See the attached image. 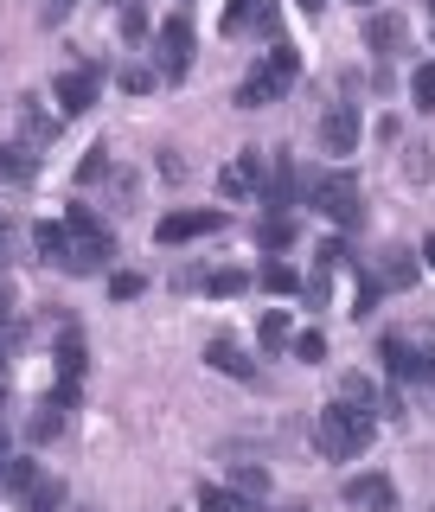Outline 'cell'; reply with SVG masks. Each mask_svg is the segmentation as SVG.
<instances>
[{"label":"cell","mask_w":435,"mask_h":512,"mask_svg":"<svg viewBox=\"0 0 435 512\" xmlns=\"http://www.w3.org/2000/svg\"><path fill=\"white\" fill-rule=\"evenodd\" d=\"M64 231H71V250H64V269H71V276H96V269H109V256H116V231H109L90 205H71V212H64Z\"/></svg>","instance_id":"cell-1"},{"label":"cell","mask_w":435,"mask_h":512,"mask_svg":"<svg viewBox=\"0 0 435 512\" xmlns=\"http://www.w3.org/2000/svg\"><path fill=\"white\" fill-rule=\"evenodd\" d=\"M372 410H359V404H346V397H333L327 410L314 416V442H320V455H333V461H352L365 442H372Z\"/></svg>","instance_id":"cell-2"},{"label":"cell","mask_w":435,"mask_h":512,"mask_svg":"<svg viewBox=\"0 0 435 512\" xmlns=\"http://www.w3.org/2000/svg\"><path fill=\"white\" fill-rule=\"evenodd\" d=\"M295 71H301V58H295V45H276L256 71L237 84V109H263V103H276V96L295 84Z\"/></svg>","instance_id":"cell-3"},{"label":"cell","mask_w":435,"mask_h":512,"mask_svg":"<svg viewBox=\"0 0 435 512\" xmlns=\"http://www.w3.org/2000/svg\"><path fill=\"white\" fill-rule=\"evenodd\" d=\"M308 205H320V218H333L340 231H352V224H359V180H352V173H314Z\"/></svg>","instance_id":"cell-4"},{"label":"cell","mask_w":435,"mask_h":512,"mask_svg":"<svg viewBox=\"0 0 435 512\" xmlns=\"http://www.w3.org/2000/svg\"><path fill=\"white\" fill-rule=\"evenodd\" d=\"M378 359H384V372H391L397 384H429L435 378V352L416 346V340H404V333H391V340L378 346Z\"/></svg>","instance_id":"cell-5"},{"label":"cell","mask_w":435,"mask_h":512,"mask_svg":"<svg viewBox=\"0 0 435 512\" xmlns=\"http://www.w3.org/2000/svg\"><path fill=\"white\" fill-rule=\"evenodd\" d=\"M154 64H160V77H167V84H180V77L192 71V26L180 20V13L154 32Z\"/></svg>","instance_id":"cell-6"},{"label":"cell","mask_w":435,"mask_h":512,"mask_svg":"<svg viewBox=\"0 0 435 512\" xmlns=\"http://www.w3.org/2000/svg\"><path fill=\"white\" fill-rule=\"evenodd\" d=\"M212 231H224L218 205H205V212H167L154 224V244H192V237H212Z\"/></svg>","instance_id":"cell-7"},{"label":"cell","mask_w":435,"mask_h":512,"mask_svg":"<svg viewBox=\"0 0 435 512\" xmlns=\"http://www.w3.org/2000/svg\"><path fill=\"white\" fill-rule=\"evenodd\" d=\"M96 90H103V77L90 71V64H77V71H58V84H52V96H58V116L71 122V116H84V109L96 103Z\"/></svg>","instance_id":"cell-8"},{"label":"cell","mask_w":435,"mask_h":512,"mask_svg":"<svg viewBox=\"0 0 435 512\" xmlns=\"http://www.w3.org/2000/svg\"><path fill=\"white\" fill-rule=\"evenodd\" d=\"M263 173H269V154L263 148H244L231 167L218 173V192H224V199H250V192H263Z\"/></svg>","instance_id":"cell-9"},{"label":"cell","mask_w":435,"mask_h":512,"mask_svg":"<svg viewBox=\"0 0 435 512\" xmlns=\"http://www.w3.org/2000/svg\"><path fill=\"white\" fill-rule=\"evenodd\" d=\"M295 199H301L295 160H288V154H269V173H263V205H269V212H295Z\"/></svg>","instance_id":"cell-10"},{"label":"cell","mask_w":435,"mask_h":512,"mask_svg":"<svg viewBox=\"0 0 435 512\" xmlns=\"http://www.w3.org/2000/svg\"><path fill=\"white\" fill-rule=\"evenodd\" d=\"M346 506H352V512H391V506H397L391 474H352V480H346Z\"/></svg>","instance_id":"cell-11"},{"label":"cell","mask_w":435,"mask_h":512,"mask_svg":"<svg viewBox=\"0 0 435 512\" xmlns=\"http://www.w3.org/2000/svg\"><path fill=\"white\" fill-rule=\"evenodd\" d=\"M416 269H423V256L404 250V244H391V250H378V263L365 269V276H372L378 288H410V282H416Z\"/></svg>","instance_id":"cell-12"},{"label":"cell","mask_w":435,"mask_h":512,"mask_svg":"<svg viewBox=\"0 0 435 512\" xmlns=\"http://www.w3.org/2000/svg\"><path fill=\"white\" fill-rule=\"evenodd\" d=\"M320 148H327V154H352V148H359V109H352V103H333L327 116H320Z\"/></svg>","instance_id":"cell-13"},{"label":"cell","mask_w":435,"mask_h":512,"mask_svg":"<svg viewBox=\"0 0 435 512\" xmlns=\"http://www.w3.org/2000/svg\"><path fill=\"white\" fill-rule=\"evenodd\" d=\"M404 39H410V20H404V13H372V20H365V52L397 58V52H404Z\"/></svg>","instance_id":"cell-14"},{"label":"cell","mask_w":435,"mask_h":512,"mask_svg":"<svg viewBox=\"0 0 435 512\" xmlns=\"http://www.w3.org/2000/svg\"><path fill=\"white\" fill-rule=\"evenodd\" d=\"M71 404H77V384H58V391L39 404V416H32V442H52L58 429L71 423Z\"/></svg>","instance_id":"cell-15"},{"label":"cell","mask_w":435,"mask_h":512,"mask_svg":"<svg viewBox=\"0 0 435 512\" xmlns=\"http://www.w3.org/2000/svg\"><path fill=\"white\" fill-rule=\"evenodd\" d=\"M205 365L224 372V378H256V359L237 340H212V346H205Z\"/></svg>","instance_id":"cell-16"},{"label":"cell","mask_w":435,"mask_h":512,"mask_svg":"<svg viewBox=\"0 0 435 512\" xmlns=\"http://www.w3.org/2000/svg\"><path fill=\"white\" fill-rule=\"evenodd\" d=\"M32 173H39V160H32V148H20V141H7V148H0V180L26 186Z\"/></svg>","instance_id":"cell-17"},{"label":"cell","mask_w":435,"mask_h":512,"mask_svg":"<svg viewBox=\"0 0 435 512\" xmlns=\"http://www.w3.org/2000/svg\"><path fill=\"white\" fill-rule=\"evenodd\" d=\"M256 244H263V250H288V244H295V218H288V212H269L263 224H256Z\"/></svg>","instance_id":"cell-18"},{"label":"cell","mask_w":435,"mask_h":512,"mask_svg":"<svg viewBox=\"0 0 435 512\" xmlns=\"http://www.w3.org/2000/svg\"><path fill=\"white\" fill-rule=\"evenodd\" d=\"M199 512H256V500H244L237 487H205L199 493Z\"/></svg>","instance_id":"cell-19"},{"label":"cell","mask_w":435,"mask_h":512,"mask_svg":"<svg viewBox=\"0 0 435 512\" xmlns=\"http://www.w3.org/2000/svg\"><path fill=\"white\" fill-rule=\"evenodd\" d=\"M32 244H39L45 263H64V250H71V231H64V224H39V231H32Z\"/></svg>","instance_id":"cell-20"},{"label":"cell","mask_w":435,"mask_h":512,"mask_svg":"<svg viewBox=\"0 0 435 512\" xmlns=\"http://www.w3.org/2000/svg\"><path fill=\"white\" fill-rule=\"evenodd\" d=\"M64 506V480H32V493H26V512H58Z\"/></svg>","instance_id":"cell-21"},{"label":"cell","mask_w":435,"mask_h":512,"mask_svg":"<svg viewBox=\"0 0 435 512\" xmlns=\"http://www.w3.org/2000/svg\"><path fill=\"white\" fill-rule=\"evenodd\" d=\"M256 340H263V352H282L288 340H295V333H288V314H282V308H269V314H263V327H256Z\"/></svg>","instance_id":"cell-22"},{"label":"cell","mask_w":435,"mask_h":512,"mask_svg":"<svg viewBox=\"0 0 435 512\" xmlns=\"http://www.w3.org/2000/svg\"><path fill=\"white\" fill-rule=\"evenodd\" d=\"M84 378V340H58V384Z\"/></svg>","instance_id":"cell-23"},{"label":"cell","mask_w":435,"mask_h":512,"mask_svg":"<svg viewBox=\"0 0 435 512\" xmlns=\"http://www.w3.org/2000/svg\"><path fill=\"white\" fill-rule=\"evenodd\" d=\"M340 397H346V404H359V410H378V397H372V378H365V372H346Z\"/></svg>","instance_id":"cell-24"},{"label":"cell","mask_w":435,"mask_h":512,"mask_svg":"<svg viewBox=\"0 0 435 512\" xmlns=\"http://www.w3.org/2000/svg\"><path fill=\"white\" fill-rule=\"evenodd\" d=\"M263 288H269V295H295L301 276H295L288 263H263Z\"/></svg>","instance_id":"cell-25"},{"label":"cell","mask_w":435,"mask_h":512,"mask_svg":"<svg viewBox=\"0 0 435 512\" xmlns=\"http://www.w3.org/2000/svg\"><path fill=\"white\" fill-rule=\"evenodd\" d=\"M320 269H352V250H346V237H327V244H320Z\"/></svg>","instance_id":"cell-26"},{"label":"cell","mask_w":435,"mask_h":512,"mask_svg":"<svg viewBox=\"0 0 435 512\" xmlns=\"http://www.w3.org/2000/svg\"><path fill=\"white\" fill-rule=\"evenodd\" d=\"M0 474H7L13 493H32V480H39V468H32V461H13V455H7V468H0Z\"/></svg>","instance_id":"cell-27"},{"label":"cell","mask_w":435,"mask_h":512,"mask_svg":"<svg viewBox=\"0 0 435 512\" xmlns=\"http://www.w3.org/2000/svg\"><path fill=\"white\" fill-rule=\"evenodd\" d=\"M295 359L320 365V359H327V333H295Z\"/></svg>","instance_id":"cell-28"},{"label":"cell","mask_w":435,"mask_h":512,"mask_svg":"<svg viewBox=\"0 0 435 512\" xmlns=\"http://www.w3.org/2000/svg\"><path fill=\"white\" fill-rule=\"evenodd\" d=\"M410 96H416L423 109H435V64H423V71L410 77Z\"/></svg>","instance_id":"cell-29"},{"label":"cell","mask_w":435,"mask_h":512,"mask_svg":"<svg viewBox=\"0 0 435 512\" xmlns=\"http://www.w3.org/2000/svg\"><path fill=\"white\" fill-rule=\"evenodd\" d=\"M141 32H148V7L128 0V7H122V39H141Z\"/></svg>","instance_id":"cell-30"},{"label":"cell","mask_w":435,"mask_h":512,"mask_svg":"<svg viewBox=\"0 0 435 512\" xmlns=\"http://www.w3.org/2000/svg\"><path fill=\"white\" fill-rule=\"evenodd\" d=\"M205 288H212V295H237V288H244V269H212Z\"/></svg>","instance_id":"cell-31"},{"label":"cell","mask_w":435,"mask_h":512,"mask_svg":"<svg viewBox=\"0 0 435 512\" xmlns=\"http://www.w3.org/2000/svg\"><path fill=\"white\" fill-rule=\"evenodd\" d=\"M103 173H109V148H90V154H84V167H77V180L90 186V180H103Z\"/></svg>","instance_id":"cell-32"},{"label":"cell","mask_w":435,"mask_h":512,"mask_svg":"<svg viewBox=\"0 0 435 512\" xmlns=\"http://www.w3.org/2000/svg\"><path fill=\"white\" fill-rule=\"evenodd\" d=\"M237 493H244V500L269 493V474H263V468H237Z\"/></svg>","instance_id":"cell-33"},{"label":"cell","mask_w":435,"mask_h":512,"mask_svg":"<svg viewBox=\"0 0 435 512\" xmlns=\"http://www.w3.org/2000/svg\"><path fill=\"white\" fill-rule=\"evenodd\" d=\"M250 26V0H231V7H224V32H244Z\"/></svg>","instance_id":"cell-34"},{"label":"cell","mask_w":435,"mask_h":512,"mask_svg":"<svg viewBox=\"0 0 435 512\" xmlns=\"http://www.w3.org/2000/svg\"><path fill=\"white\" fill-rule=\"evenodd\" d=\"M109 288H116V295H122V301H135V295H141V288H148V282H141V276H135V269H122V276H116V282H109Z\"/></svg>","instance_id":"cell-35"},{"label":"cell","mask_w":435,"mask_h":512,"mask_svg":"<svg viewBox=\"0 0 435 512\" xmlns=\"http://www.w3.org/2000/svg\"><path fill=\"white\" fill-rule=\"evenodd\" d=\"M404 173H410V180H429V148H410V160H404Z\"/></svg>","instance_id":"cell-36"},{"label":"cell","mask_w":435,"mask_h":512,"mask_svg":"<svg viewBox=\"0 0 435 512\" xmlns=\"http://www.w3.org/2000/svg\"><path fill=\"white\" fill-rule=\"evenodd\" d=\"M160 180H186V160H180V154H173V148H167V154H160Z\"/></svg>","instance_id":"cell-37"},{"label":"cell","mask_w":435,"mask_h":512,"mask_svg":"<svg viewBox=\"0 0 435 512\" xmlns=\"http://www.w3.org/2000/svg\"><path fill=\"white\" fill-rule=\"evenodd\" d=\"M0 327H13V282L0 276Z\"/></svg>","instance_id":"cell-38"},{"label":"cell","mask_w":435,"mask_h":512,"mask_svg":"<svg viewBox=\"0 0 435 512\" xmlns=\"http://www.w3.org/2000/svg\"><path fill=\"white\" fill-rule=\"evenodd\" d=\"M13 256V218H0V263Z\"/></svg>","instance_id":"cell-39"},{"label":"cell","mask_w":435,"mask_h":512,"mask_svg":"<svg viewBox=\"0 0 435 512\" xmlns=\"http://www.w3.org/2000/svg\"><path fill=\"white\" fill-rule=\"evenodd\" d=\"M423 263H429V269H435V237H423Z\"/></svg>","instance_id":"cell-40"},{"label":"cell","mask_w":435,"mask_h":512,"mask_svg":"<svg viewBox=\"0 0 435 512\" xmlns=\"http://www.w3.org/2000/svg\"><path fill=\"white\" fill-rule=\"evenodd\" d=\"M0 461H7V436H0Z\"/></svg>","instance_id":"cell-41"},{"label":"cell","mask_w":435,"mask_h":512,"mask_svg":"<svg viewBox=\"0 0 435 512\" xmlns=\"http://www.w3.org/2000/svg\"><path fill=\"white\" fill-rule=\"evenodd\" d=\"M301 7H320V0H301Z\"/></svg>","instance_id":"cell-42"},{"label":"cell","mask_w":435,"mask_h":512,"mask_svg":"<svg viewBox=\"0 0 435 512\" xmlns=\"http://www.w3.org/2000/svg\"><path fill=\"white\" fill-rule=\"evenodd\" d=\"M64 7H71V0H64Z\"/></svg>","instance_id":"cell-43"},{"label":"cell","mask_w":435,"mask_h":512,"mask_svg":"<svg viewBox=\"0 0 435 512\" xmlns=\"http://www.w3.org/2000/svg\"><path fill=\"white\" fill-rule=\"evenodd\" d=\"M122 7H128V0H122Z\"/></svg>","instance_id":"cell-44"}]
</instances>
